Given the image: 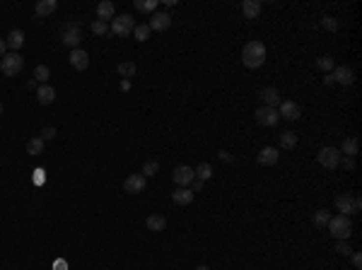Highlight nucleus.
<instances>
[{
    "label": "nucleus",
    "instance_id": "nucleus-38",
    "mask_svg": "<svg viewBox=\"0 0 362 270\" xmlns=\"http://www.w3.org/2000/svg\"><path fill=\"white\" fill-rule=\"evenodd\" d=\"M39 138H41L44 143H49V140H54V138H56V128H54V125H46V128H44V130L39 133Z\"/></svg>",
    "mask_w": 362,
    "mask_h": 270
},
{
    "label": "nucleus",
    "instance_id": "nucleus-37",
    "mask_svg": "<svg viewBox=\"0 0 362 270\" xmlns=\"http://www.w3.org/2000/svg\"><path fill=\"white\" fill-rule=\"evenodd\" d=\"M335 253H338V256H350L353 248H350L348 241H335Z\"/></svg>",
    "mask_w": 362,
    "mask_h": 270
},
{
    "label": "nucleus",
    "instance_id": "nucleus-1",
    "mask_svg": "<svg viewBox=\"0 0 362 270\" xmlns=\"http://www.w3.org/2000/svg\"><path fill=\"white\" fill-rule=\"evenodd\" d=\"M242 63L247 65V68H261L263 63H266V44L263 41H249V44H244V49H242Z\"/></svg>",
    "mask_w": 362,
    "mask_h": 270
},
{
    "label": "nucleus",
    "instance_id": "nucleus-2",
    "mask_svg": "<svg viewBox=\"0 0 362 270\" xmlns=\"http://www.w3.org/2000/svg\"><path fill=\"white\" fill-rule=\"evenodd\" d=\"M326 227H329V232H331L338 241H348L350 234H353V222H350L348 215H335V217H331Z\"/></svg>",
    "mask_w": 362,
    "mask_h": 270
},
{
    "label": "nucleus",
    "instance_id": "nucleus-22",
    "mask_svg": "<svg viewBox=\"0 0 362 270\" xmlns=\"http://www.w3.org/2000/svg\"><path fill=\"white\" fill-rule=\"evenodd\" d=\"M242 12H244L247 20H256L261 15V2L258 0H244L242 2Z\"/></svg>",
    "mask_w": 362,
    "mask_h": 270
},
{
    "label": "nucleus",
    "instance_id": "nucleus-46",
    "mask_svg": "<svg viewBox=\"0 0 362 270\" xmlns=\"http://www.w3.org/2000/svg\"><path fill=\"white\" fill-rule=\"evenodd\" d=\"M121 90H123V92L131 90V80H121Z\"/></svg>",
    "mask_w": 362,
    "mask_h": 270
},
{
    "label": "nucleus",
    "instance_id": "nucleus-4",
    "mask_svg": "<svg viewBox=\"0 0 362 270\" xmlns=\"http://www.w3.org/2000/svg\"><path fill=\"white\" fill-rule=\"evenodd\" d=\"M335 208L340 215H353V212H360L362 210V200L360 196H350V193H340L335 198Z\"/></svg>",
    "mask_w": 362,
    "mask_h": 270
},
{
    "label": "nucleus",
    "instance_id": "nucleus-45",
    "mask_svg": "<svg viewBox=\"0 0 362 270\" xmlns=\"http://www.w3.org/2000/svg\"><path fill=\"white\" fill-rule=\"evenodd\" d=\"M5 51H7V44H5V39H0V58L5 56Z\"/></svg>",
    "mask_w": 362,
    "mask_h": 270
},
{
    "label": "nucleus",
    "instance_id": "nucleus-33",
    "mask_svg": "<svg viewBox=\"0 0 362 270\" xmlns=\"http://www.w3.org/2000/svg\"><path fill=\"white\" fill-rule=\"evenodd\" d=\"M136 7L140 12H157V0H136Z\"/></svg>",
    "mask_w": 362,
    "mask_h": 270
},
{
    "label": "nucleus",
    "instance_id": "nucleus-36",
    "mask_svg": "<svg viewBox=\"0 0 362 270\" xmlns=\"http://www.w3.org/2000/svg\"><path fill=\"white\" fill-rule=\"evenodd\" d=\"M321 27H324L326 31H338L340 25H338V20H335V17H321Z\"/></svg>",
    "mask_w": 362,
    "mask_h": 270
},
{
    "label": "nucleus",
    "instance_id": "nucleus-26",
    "mask_svg": "<svg viewBox=\"0 0 362 270\" xmlns=\"http://www.w3.org/2000/svg\"><path fill=\"white\" fill-rule=\"evenodd\" d=\"M194 174H195V179L208 181V179H213V167H210L208 162H200V164L194 169Z\"/></svg>",
    "mask_w": 362,
    "mask_h": 270
},
{
    "label": "nucleus",
    "instance_id": "nucleus-12",
    "mask_svg": "<svg viewBox=\"0 0 362 270\" xmlns=\"http://www.w3.org/2000/svg\"><path fill=\"white\" fill-rule=\"evenodd\" d=\"M171 179H174V183H176V186H189V183L195 179V174H194V169H191V167L181 164V167H176V169H174Z\"/></svg>",
    "mask_w": 362,
    "mask_h": 270
},
{
    "label": "nucleus",
    "instance_id": "nucleus-48",
    "mask_svg": "<svg viewBox=\"0 0 362 270\" xmlns=\"http://www.w3.org/2000/svg\"><path fill=\"white\" fill-rule=\"evenodd\" d=\"M195 270H210V268H208V266H198Z\"/></svg>",
    "mask_w": 362,
    "mask_h": 270
},
{
    "label": "nucleus",
    "instance_id": "nucleus-18",
    "mask_svg": "<svg viewBox=\"0 0 362 270\" xmlns=\"http://www.w3.org/2000/svg\"><path fill=\"white\" fill-rule=\"evenodd\" d=\"M145 224H147L150 232H165V227H167V217L160 215V212H152V215H147Z\"/></svg>",
    "mask_w": 362,
    "mask_h": 270
},
{
    "label": "nucleus",
    "instance_id": "nucleus-17",
    "mask_svg": "<svg viewBox=\"0 0 362 270\" xmlns=\"http://www.w3.org/2000/svg\"><path fill=\"white\" fill-rule=\"evenodd\" d=\"M54 99H56V90L51 85H39L36 87V101L39 104L49 106V104H54Z\"/></svg>",
    "mask_w": 362,
    "mask_h": 270
},
{
    "label": "nucleus",
    "instance_id": "nucleus-30",
    "mask_svg": "<svg viewBox=\"0 0 362 270\" xmlns=\"http://www.w3.org/2000/svg\"><path fill=\"white\" fill-rule=\"evenodd\" d=\"M329 220H331V215H329V210L326 208H321V210H316L314 212V227H326L329 224Z\"/></svg>",
    "mask_w": 362,
    "mask_h": 270
},
{
    "label": "nucleus",
    "instance_id": "nucleus-47",
    "mask_svg": "<svg viewBox=\"0 0 362 270\" xmlns=\"http://www.w3.org/2000/svg\"><path fill=\"white\" fill-rule=\"evenodd\" d=\"M324 85H326V87H329V85H334V77H331V73L324 77Z\"/></svg>",
    "mask_w": 362,
    "mask_h": 270
},
{
    "label": "nucleus",
    "instance_id": "nucleus-25",
    "mask_svg": "<svg viewBox=\"0 0 362 270\" xmlns=\"http://www.w3.org/2000/svg\"><path fill=\"white\" fill-rule=\"evenodd\" d=\"M297 145V133H292V130H285V133H280V147H285V150H292Z\"/></svg>",
    "mask_w": 362,
    "mask_h": 270
},
{
    "label": "nucleus",
    "instance_id": "nucleus-49",
    "mask_svg": "<svg viewBox=\"0 0 362 270\" xmlns=\"http://www.w3.org/2000/svg\"><path fill=\"white\" fill-rule=\"evenodd\" d=\"M0 116H2V104H0Z\"/></svg>",
    "mask_w": 362,
    "mask_h": 270
},
{
    "label": "nucleus",
    "instance_id": "nucleus-8",
    "mask_svg": "<svg viewBox=\"0 0 362 270\" xmlns=\"http://www.w3.org/2000/svg\"><path fill=\"white\" fill-rule=\"evenodd\" d=\"M316 159H319V164L324 169H335L340 164V150H335V147H321L319 154H316Z\"/></svg>",
    "mask_w": 362,
    "mask_h": 270
},
{
    "label": "nucleus",
    "instance_id": "nucleus-21",
    "mask_svg": "<svg viewBox=\"0 0 362 270\" xmlns=\"http://www.w3.org/2000/svg\"><path fill=\"white\" fill-rule=\"evenodd\" d=\"M7 49H12L15 53H20V49L25 46V31L22 29H12L10 34H7Z\"/></svg>",
    "mask_w": 362,
    "mask_h": 270
},
{
    "label": "nucleus",
    "instance_id": "nucleus-11",
    "mask_svg": "<svg viewBox=\"0 0 362 270\" xmlns=\"http://www.w3.org/2000/svg\"><path fill=\"white\" fill-rule=\"evenodd\" d=\"M145 186H147V179H145L142 174H131L128 179L123 181V191H126V193H133V196H136V193H142Z\"/></svg>",
    "mask_w": 362,
    "mask_h": 270
},
{
    "label": "nucleus",
    "instance_id": "nucleus-3",
    "mask_svg": "<svg viewBox=\"0 0 362 270\" xmlns=\"http://www.w3.org/2000/svg\"><path fill=\"white\" fill-rule=\"evenodd\" d=\"M25 68V58L20 56V53H5L2 58H0V73L5 75V77H15V75H20V70Z\"/></svg>",
    "mask_w": 362,
    "mask_h": 270
},
{
    "label": "nucleus",
    "instance_id": "nucleus-15",
    "mask_svg": "<svg viewBox=\"0 0 362 270\" xmlns=\"http://www.w3.org/2000/svg\"><path fill=\"white\" fill-rule=\"evenodd\" d=\"M258 164L261 167H273V164H278V159H280V152L276 150V147H263V150L258 152Z\"/></svg>",
    "mask_w": 362,
    "mask_h": 270
},
{
    "label": "nucleus",
    "instance_id": "nucleus-43",
    "mask_svg": "<svg viewBox=\"0 0 362 270\" xmlns=\"http://www.w3.org/2000/svg\"><path fill=\"white\" fill-rule=\"evenodd\" d=\"M218 154H220V159H223L224 164H229V162H232V154H229V152H227V150H220V152H218Z\"/></svg>",
    "mask_w": 362,
    "mask_h": 270
},
{
    "label": "nucleus",
    "instance_id": "nucleus-7",
    "mask_svg": "<svg viewBox=\"0 0 362 270\" xmlns=\"http://www.w3.org/2000/svg\"><path fill=\"white\" fill-rule=\"evenodd\" d=\"M253 119L258 125H263V128H273V125H278V109H271V106H261V109H256L253 111Z\"/></svg>",
    "mask_w": 362,
    "mask_h": 270
},
{
    "label": "nucleus",
    "instance_id": "nucleus-9",
    "mask_svg": "<svg viewBox=\"0 0 362 270\" xmlns=\"http://www.w3.org/2000/svg\"><path fill=\"white\" fill-rule=\"evenodd\" d=\"M278 116L285 121H297L302 116V109L297 101H280L278 104Z\"/></svg>",
    "mask_w": 362,
    "mask_h": 270
},
{
    "label": "nucleus",
    "instance_id": "nucleus-16",
    "mask_svg": "<svg viewBox=\"0 0 362 270\" xmlns=\"http://www.w3.org/2000/svg\"><path fill=\"white\" fill-rule=\"evenodd\" d=\"M171 200H174L176 205H191V203H194V191L186 188V186H179V188L171 193Z\"/></svg>",
    "mask_w": 362,
    "mask_h": 270
},
{
    "label": "nucleus",
    "instance_id": "nucleus-40",
    "mask_svg": "<svg viewBox=\"0 0 362 270\" xmlns=\"http://www.w3.org/2000/svg\"><path fill=\"white\" fill-rule=\"evenodd\" d=\"M340 164L345 167V172H353L355 169V159L353 157H340Z\"/></svg>",
    "mask_w": 362,
    "mask_h": 270
},
{
    "label": "nucleus",
    "instance_id": "nucleus-31",
    "mask_svg": "<svg viewBox=\"0 0 362 270\" xmlns=\"http://www.w3.org/2000/svg\"><path fill=\"white\" fill-rule=\"evenodd\" d=\"M316 68H319V70H324V73L329 75V73H334L335 63H334V58H331V56H321V58L316 60Z\"/></svg>",
    "mask_w": 362,
    "mask_h": 270
},
{
    "label": "nucleus",
    "instance_id": "nucleus-29",
    "mask_svg": "<svg viewBox=\"0 0 362 270\" xmlns=\"http://www.w3.org/2000/svg\"><path fill=\"white\" fill-rule=\"evenodd\" d=\"M51 77V70H49V65H36L34 68V80L36 82H41V85H46V80Z\"/></svg>",
    "mask_w": 362,
    "mask_h": 270
},
{
    "label": "nucleus",
    "instance_id": "nucleus-13",
    "mask_svg": "<svg viewBox=\"0 0 362 270\" xmlns=\"http://www.w3.org/2000/svg\"><path fill=\"white\" fill-rule=\"evenodd\" d=\"M147 27H150V31H165L171 27V17H169L167 12H155V15L150 17Z\"/></svg>",
    "mask_w": 362,
    "mask_h": 270
},
{
    "label": "nucleus",
    "instance_id": "nucleus-44",
    "mask_svg": "<svg viewBox=\"0 0 362 270\" xmlns=\"http://www.w3.org/2000/svg\"><path fill=\"white\" fill-rule=\"evenodd\" d=\"M191 183H194V188H191V191H194V193H198V191H203V183H205V181L194 179V181H191Z\"/></svg>",
    "mask_w": 362,
    "mask_h": 270
},
{
    "label": "nucleus",
    "instance_id": "nucleus-27",
    "mask_svg": "<svg viewBox=\"0 0 362 270\" xmlns=\"http://www.w3.org/2000/svg\"><path fill=\"white\" fill-rule=\"evenodd\" d=\"M136 70H138V68H136V63H118V65H116V73H118L123 80L133 77V75H136Z\"/></svg>",
    "mask_w": 362,
    "mask_h": 270
},
{
    "label": "nucleus",
    "instance_id": "nucleus-6",
    "mask_svg": "<svg viewBox=\"0 0 362 270\" xmlns=\"http://www.w3.org/2000/svg\"><path fill=\"white\" fill-rule=\"evenodd\" d=\"M60 41L70 49H80V41H83V29H80V22H70L65 25V29L60 34Z\"/></svg>",
    "mask_w": 362,
    "mask_h": 270
},
{
    "label": "nucleus",
    "instance_id": "nucleus-28",
    "mask_svg": "<svg viewBox=\"0 0 362 270\" xmlns=\"http://www.w3.org/2000/svg\"><path fill=\"white\" fill-rule=\"evenodd\" d=\"M44 147H46V143H44L39 135H36V138H31V140H27V152H29V154H41Z\"/></svg>",
    "mask_w": 362,
    "mask_h": 270
},
{
    "label": "nucleus",
    "instance_id": "nucleus-20",
    "mask_svg": "<svg viewBox=\"0 0 362 270\" xmlns=\"http://www.w3.org/2000/svg\"><path fill=\"white\" fill-rule=\"evenodd\" d=\"M261 99H263V106H271V109H278L280 104V92L276 87H266V90H261L258 94Z\"/></svg>",
    "mask_w": 362,
    "mask_h": 270
},
{
    "label": "nucleus",
    "instance_id": "nucleus-41",
    "mask_svg": "<svg viewBox=\"0 0 362 270\" xmlns=\"http://www.w3.org/2000/svg\"><path fill=\"white\" fill-rule=\"evenodd\" d=\"M54 270H68V261L65 258H56L54 261Z\"/></svg>",
    "mask_w": 362,
    "mask_h": 270
},
{
    "label": "nucleus",
    "instance_id": "nucleus-39",
    "mask_svg": "<svg viewBox=\"0 0 362 270\" xmlns=\"http://www.w3.org/2000/svg\"><path fill=\"white\" fill-rule=\"evenodd\" d=\"M31 181H34L36 186H41V183L46 181V172H44V169H34V176H31Z\"/></svg>",
    "mask_w": 362,
    "mask_h": 270
},
{
    "label": "nucleus",
    "instance_id": "nucleus-35",
    "mask_svg": "<svg viewBox=\"0 0 362 270\" xmlns=\"http://www.w3.org/2000/svg\"><path fill=\"white\" fill-rule=\"evenodd\" d=\"M92 31H94L97 36H107V34H109V22L94 20V22H92Z\"/></svg>",
    "mask_w": 362,
    "mask_h": 270
},
{
    "label": "nucleus",
    "instance_id": "nucleus-24",
    "mask_svg": "<svg viewBox=\"0 0 362 270\" xmlns=\"http://www.w3.org/2000/svg\"><path fill=\"white\" fill-rule=\"evenodd\" d=\"M56 7H58L56 0H39V2H36V15H39V17L54 15V12H56Z\"/></svg>",
    "mask_w": 362,
    "mask_h": 270
},
{
    "label": "nucleus",
    "instance_id": "nucleus-19",
    "mask_svg": "<svg viewBox=\"0 0 362 270\" xmlns=\"http://www.w3.org/2000/svg\"><path fill=\"white\" fill-rule=\"evenodd\" d=\"M116 17V10H113V2L111 0H102L99 5H97V20H102V22H109Z\"/></svg>",
    "mask_w": 362,
    "mask_h": 270
},
{
    "label": "nucleus",
    "instance_id": "nucleus-42",
    "mask_svg": "<svg viewBox=\"0 0 362 270\" xmlns=\"http://www.w3.org/2000/svg\"><path fill=\"white\" fill-rule=\"evenodd\" d=\"M353 256V266H355V270H362V253H350Z\"/></svg>",
    "mask_w": 362,
    "mask_h": 270
},
{
    "label": "nucleus",
    "instance_id": "nucleus-32",
    "mask_svg": "<svg viewBox=\"0 0 362 270\" xmlns=\"http://www.w3.org/2000/svg\"><path fill=\"white\" fill-rule=\"evenodd\" d=\"M133 36H136V41H147L150 39V27L147 25H136L133 27Z\"/></svg>",
    "mask_w": 362,
    "mask_h": 270
},
{
    "label": "nucleus",
    "instance_id": "nucleus-34",
    "mask_svg": "<svg viewBox=\"0 0 362 270\" xmlns=\"http://www.w3.org/2000/svg\"><path fill=\"white\" fill-rule=\"evenodd\" d=\"M157 172H160V164H157L155 159H150V162H145V164H142V172H140V174L147 179V176H155Z\"/></svg>",
    "mask_w": 362,
    "mask_h": 270
},
{
    "label": "nucleus",
    "instance_id": "nucleus-10",
    "mask_svg": "<svg viewBox=\"0 0 362 270\" xmlns=\"http://www.w3.org/2000/svg\"><path fill=\"white\" fill-rule=\"evenodd\" d=\"M331 77H334V82L343 85V87H348V85L355 82V73H353V68H348V65H335Z\"/></svg>",
    "mask_w": 362,
    "mask_h": 270
},
{
    "label": "nucleus",
    "instance_id": "nucleus-14",
    "mask_svg": "<svg viewBox=\"0 0 362 270\" xmlns=\"http://www.w3.org/2000/svg\"><path fill=\"white\" fill-rule=\"evenodd\" d=\"M70 65L75 68V70H87L89 68V53L87 51H83V49H73L70 51Z\"/></svg>",
    "mask_w": 362,
    "mask_h": 270
},
{
    "label": "nucleus",
    "instance_id": "nucleus-5",
    "mask_svg": "<svg viewBox=\"0 0 362 270\" xmlns=\"http://www.w3.org/2000/svg\"><path fill=\"white\" fill-rule=\"evenodd\" d=\"M133 27H136V22H133L131 15H116L111 20L109 31L116 34V36H131V34H133Z\"/></svg>",
    "mask_w": 362,
    "mask_h": 270
},
{
    "label": "nucleus",
    "instance_id": "nucleus-23",
    "mask_svg": "<svg viewBox=\"0 0 362 270\" xmlns=\"http://www.w3.org/2000/svg\"><path fill=\"white\" fill-rule=\"evenodd\" d=\"M358 150H360V140H358L355 135H350V138H345V140H343L340 154H345V157H355Z\"/></svg>",
    "mask_w": 362,
    "mask_h": 270
}]
</instances>
